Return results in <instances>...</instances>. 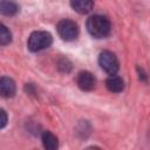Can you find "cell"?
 I'll return each instance as SVG.
<instances>
[{
  "label": "cell",
  "mask_w": 150,
  "mask_h": 150,
  "mask_svg": "<svg viewBox=\"0 0 150 150\" xmlns=\"http://www.w3.org/2000/svg\"><path fill=\"white\" fill-rule=\"evenodd\" d=\"M86 28L88 33L95 39H104L111 32V23L104 15L95 14L87 19Z\"/></svg>",
  "instance_id": "6da1fadb"
},
{
  "label": "cell",
  "mask_w": 150,
  "mask_h": 150,
  "mask_svg": "<svg viewBox=\"0 0 150 150\" xmlns=\"http://www.w3.org/2000/svg\"><path fill=\"white\" fill-rule=\"evenodd\" d=\"M52 43H53V38L49 32L35 30L29 35L27 40V48L33 53H38L40 50L50 47Z\"/></svg>",
  "instance_id": "7a4b0ae2"
},
{
  "label": "cell",
  "mask_w": 150,
  "mask_h": 150,
  "mask_svg": "<svg viewBox=\"0 0 150 150\" xmlns=\"http://www.w3.org/2000/svg\"><path fill=\"white\" fill-rule=\"evenodd\" d=\"M56 30L60 38L64 41H73L79 36L80 29L77 23L70 19H62L56 25Z\"/></svg>",
  "instance_id": "3957f363"
},
{
  "label": "cell",
  "mask_w": 150,
  "mask_h": 150,
  "mask_svg": "<svg viewBox=\"0 0 150 150\" xmlns=\"http://www.w3.org/2000/svg\"><path fill=\"white\" fill-rule=\"evenodd\" d=\"M98 64L109 75H114L120 69V62L117 56L110 50H103L98 55Z\"/></svg>",
  "instance_id": "277c9868"
},
{
  "label": "cell",
  "mask_w": 150,
  "mask_h": 150,
  "mask_svg": "<svg viewBox=\"0 0 150 150\" xmlns=\"http://www.w3.org/2000/svg\"><path fill=\"white\" fill-rule=\"evenodd\" d=\"M76 84L77 87L83 91H90L96 86V79L95 76L87 70L80 71L76 76Z\"/></svg>",
  "instance_id": "5b68a950"
},
{
  "label": "cell",
  "mask_w": 150,
  "mask_h": 150,
  "mask_svg": "<svg viewBox=\"0 0 150 150\" xmlns=\"http://www.w3.org/2000/svg\"><path fill=\"white\" fill-rule=\"evenodd\" d=\"M16 93V84L13 79L8 76H2L0 79V94L6 98H11Z\"/></svg>",
  "instance_id": "8992f818"
},
{
  "label": "cell",
  "mask_w": 150,
  "mask_h": 150,
  "mask_svg": "<svg viewBox=\"0 0 150 150\" xmlns=\"http://www.w3.org/2000/svg\"><path fill=\"white\" fill-rule=\"evenodd\" d=\"M70 6L79 14H88L93 11L94 0H70Z\"/></svg>",
  "instance_id": "52a82bcc"
},
{
  "label": "cell",
  "mask_w": 150,
  "mask_h": 150,
  "mask_svg": "<svg viewBox=\"0 0 150 150\" xmlns=\"http://www.w3.org/2000/svg\"><path fill=\"white\" fill-rule=\"evenodd\" d=\"M105 87L111 93H121L124 89V81L121 76L114 74L105 80Z\"/></svg>",
  "instance_id": "ba28073f"
},
{
  "label": "cell",
  "mask_w": 150,
  "mask_h": 150,
  "mask_svg": "<svg viewBox=\"0 0 150 150\" xmlns=\"http://www.w3.org/2000/svg\"><path fill=\"white\" fill-rule=\"evenodd\" d=\"M41 141H42L43 148L47 149V150H56L59 148L57 137L53 132H50L48 130H46V131H43L41 134Z\"/></svg>",
  "instance_id": "9c48e42d"
},
{
  "label": "cell",
  "mask_w": 150,
  "mask_h": 150,
  "mask_svg": "<svg viewBox=\"0 0 150 150\" xmlns=\"http://www.w3.org/2000/svg\"><path fill=\"white\" fill-rule=\"evenodd\" d=\"M0 12L4 15L11 16L15 15L19 12V5L13 0H1L0 1Z\"/></svg>",
  "instance_id": "30bf717a"
},
{
  "label": "cell",
  "mask_w": 150,
  "mask_h": 150,
  "mask_svg": "<svg viewBox=\"0 0 150 150\" xmlns=\"http://www.w3.org/2000/svg\"><path fill=\"white\" fill-rule=\"evenodd\" d=\"M12 41V33L11 30L4 25H0V45L1 46H6Z\"/></svg>",
  "instance_id": "8fae6325"
},
{
  "label": "cell",
  "mask_w": 150,
  "mask_h": 150,
  "mask_svg": "<svg viewBox=\"0 0 150 150\" xmlns=\"http://www.w3.org/2000/svg\"><path fill=\"white\" fill-rule=\"evenodd\" d=\"M57 68L62 73H69L71 70V68H73V64L67 57H61L57 61Z\"/></svg>",
  "instance_id": "7c38bea8"
},
{
  "label": "cell",
  "mask_w": 150,
  "mask_h": 150,
  "mask_svg": "<svg viewBox=\"0 0 150 150\" xmlns=\"http://www.w3.org/2000/svg\"><path fill=\"white\" fill-rule=\"evenodd\" d=\"M0 115H1V123H0V128H1V129H4V128L6 127V124H7V114H6V111H5L4 109H1V110H0Z\"/></svg>",
  "instance_id": "4fadbf2b"
},
{
  "label": "cell",
  "mask_w": 150,
  "mask_h": 150,
  "mask_svg": "<svg viewBox=\"0 0 150 150\" xmlns=\"http://www.w3.org/2000/svg\"><path fill=\"white\" fill-rule=\"evenodd\" d=\"M137 70H138V74H139V79H141V80H143V81H145V80H146V75L143 73V69H142V68L139 69V67H138V68H137Z\"/></svg>",
  "instance_id": "5bb4252c"
}]
</instances>
